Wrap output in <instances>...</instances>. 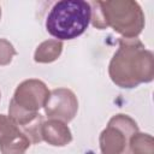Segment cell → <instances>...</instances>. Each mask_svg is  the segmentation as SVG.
<instances>
[{
  "label": "cell",
  "mask_w": 154,
  "mask_h": 154,
  "mask_svg": "<svg viewBox=\"0 0 154 154\" xmlns=\"http://www.w3.org/2000/svg\"><path fill=\"white\" fill-rule=\"evenodd\" d=\"M49 93L45 82L36 78H29L17 85L10 105L24 112L37 113L40 108L45 107Z\"/></svg>",
  "instance_id": "obj_5"
},
{
  "label": "cell",
  "mask_w": 154,
  "mask_h": 154,
  "mask_svg": "<svg viewBox=\"0 0 154 154\" xmlns=\"http://www.w3.org/2000/svg\"><path fill=\"white\" fill-rule=\"evenodd\" d=\"M138 132L137 123L128 114H116L101 131L99 146L101 154H131L130 138Z\"/></svg>",
  "instance_id": "obj_4"
},
{
  "label": "cell",
  "mask_w": 154,
  "mask_h": 154,
  "mask_svg": "<svg viewBox=\"0 0 154 154\" xmlns=\"http://www.w3.org/2000/svg\"><path fill=\"white\" fill-rule=\"evenodd\" d=\"M91 18L90 2L84 0H60L55 2L46 19V29L55 40H73L88 28Z\"/></svg>",
  "instance_id": "obj_3"
},
{
  "label": "cell",
  "mask_w": 154,
  "mask_h": 154,
  "mask_svg": "<svg viewBox=\"0 0 154 154\" xmlns=\"http://www.w3.org/2000/svg\"><path fill=\"white\" fill-rule=\"evenodd\" d=\"M17 54L13 45L6 38H0V66L8 65Z\"/></svg>",
  "instance_id": "obj_11"
},
{
  "label": "cell",
  "mask_w": 154,
  "mask_h": 154,
  "mask_svg": "<svg viewBox=\"0 0 154 154\" xmlns=\"http://www.w3.org/2000/svg\"><path fill=\"white\" fill-rule=\"evenodd\" d=\"M111 81L124 89L136 88L154 78V55L137 38H119V46L108 65Z\"/></svg>",
  "instance_id": "obj_1"
},
{
  "label": "cell",
  "mask_w": 154,
  "mask_h": 154,
  "mask_svg": "<svg viewBox=\"0 0 154 154\" xmlns=\"http://www.w3.org/2000/svg\"><path fill=\"white\" fill-rule=\"evenodd\" d=\"M0 19H1V7H0Z\"/></svg>",
  "instance_id": "obj_12"
},
{
  "label": "cell",
  "mask_w": 154,
  "mask_h": 154,
  "mask_svg": "<svg viewBox=\"0 0 154 154\" xmlns=\"http://www.w3.org/2000/svg\"><path fill=\"white\" fill-rule=\"evenodd\" d=\"M42 141L54 147L67 146L72 141V134L66 123L58 119H48L41 126Z\"/></svg>",
  "instance_id": "obj_8"
},
{
  "label": "cell",
  "mask_w": 154,
  "mask_h": 154,
  "mask_svg": "<svg viewBox=\"0 0 154 154\" xmlns=\"http://www.w3.org/2000/svg\"><path fill=\"white\" fill-rule=\"evenodd\" d=\"M90 6V20L96 29L102 30L109 26L125 38H135L144 29V13L137 1H93Z\"/></svg>",
  "instance_id": "obj_2"
},
{
  "label": "cell",
  "mask_w": 154,
  "mask_h": 154,
  "mask_svg": "<svg viewBox=\"0 0 154 154\" xmlns=\"http://www.w3.org/2000/svg\"><path fill=\"white\" fill-rule=\"evenodd\" d=\"M64 45L61 41L52 38V40H46L41 42L34 53V60L40 64H49L55 61L63 52Z\"/></svg>",
  "instance_id": "obj_9"
},
{
  "label": "cell",
  "mask_w": 154,
  "mask_h": 154,
  "mask_svg": "<svg viewBox=\"0 0 154 154\" xmlns=\"http://www.w3.org/2000/svg\"><path fill=\"white\" fill-rule=\"evenodd\" d=\"M131 154H154L153 136L144 132H136L130 138Z\"/></svg>",
  "instance_id": "obj_10"
},
{
  "label": "cell",
  "mask_w": 154,
  "mask_h": 154,
  "mask_svg": "<svg viewBox=\"0 0 154 154\" xmlns=\"http://www.w3.org/2000/svg\"><path fill=\"white\" fill-rule=\"evenodd\" d=\"M0 96H1V94H0Z\"/></svg>",
  "instance_id": "obj_13"
},
{
  "label": "cell",
  "mask_w": 154,
  "mask_h": 154,
  "mask_svg": "<svg viewBox=\"0 0 154 154\" xmlns=\"http://www.w3.org/2000/svg\"><path fill=\"white\" fill-rule=\"evenodd\" d=\"M43 108L45 114L49 119H58L69 123L77 114L78 100L71 89L57 88L49 93V97Z\"/></svg>",
  "instance_id": "obj_6"
},
{
  "label": "cell",
  "mask_w": 154,
  "mask_h": 154,
  "mask_svg": "<svg viewBox=\"0 0 154 154\" xmlns=\"http://www.w3.org/2000/svg\"><path fill=\"white\" fill-rule=\"evenodd\" d=\"M30 141L20 128L5 114H0V152L1 154H24Z\"/></svg>",
  "instance_id": "obj_7"
}]
</instances>
